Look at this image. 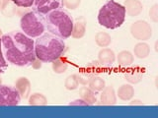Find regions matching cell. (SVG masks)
Instances as JSON below:
<instances>
[{
    "instance_id": "cell-36",
    "label": "cell",
    "mask_w": 158,
    "mask_h": 118,
    "mask_svg": "<svg viewBox=\"0 0 158 118\" xmlns=\"http://www.w3.org/2000/svg\"><path fill=\"white\" fill-rule=\"evenodd\" d=\"M2 34V31H1V29H0V36Z\"/></svg>"
},
{
    "instance_id": "cell-26",
    "label": "cell",
    "mask_w": 158,
    "mask_h": 118,
    "mask_svg": "<svg viewBox=\"0 0 158 118\" xmlns=\"http://www.w3.org/2000/svg\"><path fill=\"white\" fill-rule=\"evenodd\" d=\"M8 68V62L6 61V59L4 57L3 50H2V41H1V37H0V75L5 71L7 70Z\"/></svg>"
},
{
    "instance_id": "cell-6",
    "label": "cell",
    "mask_w": 158,
    "mask_h": 118,
    "mask_svg": "<svg viewBox=\"0 0 158 118\" xmlns=\"http://www.w3.org/2000/svg\"><path fill=\"white\" fill-rule=\"evenodd\" d=\"M21 100L15 87L0 85V106H16Z\"/></svg>"
},
{
    "instance_id": "cell-28",
    "label": "cell",
    "mask_w": 158,
    "mask_h": 118,
    "mask_svg": "<svg viewBox=\"0 0 158 118\" xmlns=\"http://www.w3.org/2000/svg\"><path fill=\"white\" fill-rule=\"evenodd\" d=\"M11 1L20 8H31L35 0H11Z\"/></svg>"
},
{
    "instance_id": "cell-21",
    "label": "cell",
    "mask_w": 158,
    "mask_h": 118,
    "mask_svg": "<svg viewBox=\"0 0 158 118\" xmlns=\"http://www.w3.org/2000/svg\"><path fill=\"white\" fill-rule=\"evenodd\" d=\"M17 9H18V7L11 1V0H10V1L2 3V6H1V9H0V11H1L3 16L11 18V17L16 15Z\"/></svg>"
},
{
    "instance_id": "cell-12",
    "label": "cell",
    "mask_w": 158,
    "mask_h": 118,
    "mask_svg": "<svg viewBox=\"0 0 158 118\" xmlns=\"http://www.w3.org/2000/svg\"><path fill=\"white\" fill-rule=\"evenodd\" d=\"M116 60V54L112 49L108 47L102 48L98 53V62L100 63V65L109 67L113 65V63Z\"/></svg>"
},
{
    "instance_id": "cell-9",
    "label": "cell",
    "mask_w": 158,
    "mask_h": 118,
    "mask_svg": "<svg viewBox=\"0 0 158 118\" xmlns=\"http://www.w3.org/2000/svg\"><path fill=\"white\" fill-rule=\"evenodd\" d=\"M100 102L103 105H115L117 103V93L112 86L105 87L101 91Z\"/></svg>"
},
{
    "instance_id": "cell-15",
    "label": "cell",
    "mask_w": 158,
    "mask_h": 118,
    "mask_svg": "<svg viewBox=\"0 0 158 118\" xmlns=\"http://www.w3.org/2000/svg\"><path fill=\"white\" fill-rule=\"evenodd\" d=\"M79 96H80L82 100H84L88 103V105L95 104V102L97 101L95 92L92 91L91 88L87 86H83L79 88Z\"/></svg>"
},
{
    "instance_id": "cell-29",
    "label": "cell",
    "mask_w": 158,
    "mask_h": 118,
    "mask_svg": "<svg viewBox=\"0 0 158 118\" xmlns=\"http://www.w3.org/2000/svg\"><path fill=\"white\" fill-rule=\"evenodd\" d=\"M149 18L154 23L158 22V5L154 4L149 10Z\"/></svg>"
},
{
    "instance_id": "cell-20",
    "label": "cell",
    "mask_w": 158,
    "mask_h": 118,
    "mask_svg": "<svg viewBox=\"0 0 158 118\" xmlns=\"http://www.w3.org/2000/svg\"><path fill=\"white\" fill-rule=\"evenodd\" d=\"M95 42L100 47H108L112 43V37L106 32H98L95 34Z\"/></svg>"
},
{
    "instance_id": "cell-34",
    "label": "cell",
    "mask_w": 158,
    "mask_h": 118,
    "mask_svg": "<svg viewBox=\"0 0 158 118\" xmlns=\"http://www.w3.org/2000/svg\"><path fill=\"white\" fill-rule=\"evenodd\" d=\"M2 84V78H1V76H0V85Z\"/></svg>"
},
{
    "instance_id": "cell-2",
    "label": "cell",
    "mask_w": 158,
    "mask_h": 118,
    "mask_svg": "<svg viewBox=\"0 0 158 118\" xmlns=\"http://www.w3.org/2000/svg\"><path fill=\"white\" fill-rule=\"evenodd\" d=\"M64 39L46 32L35 39V54L36 58L43 63H52L61 57L65 50Z\"/></svg>"
},
{
    "instance_id": "cell-10",
    "label": "cell",
    "mask_w": 158,
    "mask_h": 118,
    "mask_svg": "<svg viewBox=\"0 0 158 118\" xmlns=\"http://www.w3.org/2000/svg\"><path fill=\"white\" fill-rule=\"evenodd\" d=\"M15 88L23 100H27L31 95V82L26 77H21L15 82Z\"/></svg>"
},
{
    "instance_id": "cell-5",
    "label": "cell",
    "mask_w": 158,
    "mask_h": 118,
    "mask_svg": "<svg viewBox=\"0 0 158 118\" xmlns=\"http://www.w3.org/2000/svg\"><path fill=\"white\" fill-rule=\"evenodd\" d=\"M20 27L27 37L33 39H36L47 32L44 17L34 12L33 10L28 11L21 16Z\"/></svg>"
},
{
    "instance_id": "cell-19",
    "label": "cell",
    "mask_w": 158,
    "mask_h": 118,
    "mask_svg": "<svg viewBox=\"0 0 158 118\" xmlns=\"http://www.w3.org/2000/svg\"><path fill=\"white\" fill-rule=\"evenodd\" d=\"M117 60L121 66L127 67L131 66L133 63V61H135V56H133V54L131 51L123 50L121 52H118V54L117 55Z\"/></svg>"
},
{
    "instance_id": "cell-3",
    "label": "cell",
    "mask_w": 158,
    "mask_h": 118,
    "mask_svg": "<svg viewBox=\"0 0 158 118\" xmlns=\"http://www.w3.org/2000/svg\"><path fill=\"white\" fill-rule=\"evenodd\" d=\"M44 19L46 29L49 33L62 39H67L71 37L74 21L71 15L63 7L52 11L46 15Z\"/></svg>"
},
{
    "instance_id": "cell-17",
    "label": "cell",
    "mask_w": 158,
    "mask_h": 118,
    "mask_svg": "<svg viewBox=\"0 0 158 118\" xmlns=\"http://www.w3.org/2000/svg\"><path fill=\"white\" fill-rule=\"evenodd\" d=\"M133 54L139 59H144L150 54V46L146 42L140 41L136 43L133 47Z\"/></svg>"
},
{
    "instance_id": "cell-7",
    "label": "cell",
    "mask_w": 158,
    "mask_h": 118,
    "mask_svg": "<svg viewBox=\"0 0 158 118\" xmlns=\"http://www.w3.org/2000/svg\"><path fill=\"white\" fill-rule=\"evenodd\" d=\"M131 33L135 39L139 41H145L152 37V28L146 21L138 20L131 24Z\"/></svg>"
},
{
    "instance_id": "cell-18",
    "label": "cell",
    "mask_w": 158,
    "mask_h": 118,
    "mask_svg": "<svg viewBox=\"0 0 158 118\" xmlns=\"http://www.w3.org/2000/svg\"><path fill=\"white\" fill-rule=\"evenodd\" d=\"M86 33V23L81 20L74 22L72 32H71V37L75 39H80L82 38Z\"/></svg>"
},
{
    "instance_id": "cell-33",
    "label": "cell",
    "mask_w": 158,
    "mask_h": 118,
    "mask_svg": "<svg viewBox=\"0 0 158 118\" xmlns=\"http://www.w3.org/2000/svg\"><path fill=\"white\" fill-rule=\"evenodd\" d=\"M1 6H2V0H0V9H1Z\"/></svg>"
},
{
    "instance_id": "cell-31",
    "label": "cell",
    "mask_w": 158,
    "mask_h": 118,
    "mask_svg": "<svg viewBox=\"0 0 158 118\" xmlns=\"http://www.w3.org/2000/svg\"><path fill=\"white\" fill-rule=\"evenodd\" d=\"M31 66L33 67V69H35V70H38V69H41L42 66H43V62L40 60V59L36 58L35 60L33 61V63L31 64Z\"/></svg>"
},
{
    "instance_id": "cell-27",
    "label": "cell",
    "mask_w": 158,
    "mask_h": 118,
    "mask_svg": "<svg viewBox=\"0 0 158 118\" xmlns=\"http://www.w3.org/2000/svg\"><path fill=\"white\" fill-rule=\"evenodd\" d=\"M81 0H62V7H65L69 10H75L79 7Z\"/></svg>"
},
{
    "instance_id": "cell-14",
    "label": "cell",
    "mask_w": 158,
    "mask_h": 118,
    "mask_svg": "<svg viewBox=\"0 0 158 118\" xmlns=\"http://www.w3.org/2000/svg\"><path fill=\"white\" fill-rule=\"evenodd\" d=\"M86 86L90 88L91 90L95 92H99L106 87V82L103 78L99 77L97 75H93V76L88 77Z\"/></svg>"
},
{
    "instance_id": "cell-32",
    "label": "cell",
    "mask_w": 158,
    "mask_h": 118,
    "mask_svg": "<svg viewBox=\"0 0 158 118\" xmlns=\"http://www.w3.org/2000/svg\"><path fill=\"white\" fill-rule=\"evenodd\" d=\"M130 104L131 105H142V101H140V100H131V102H130Z\"/></svg>"
},
{
    "instance_id": "cell-11",
    "label": "cell",
    "mask_w": 158,
    "mask_h": 118,
    "mask_svg": "<svg viewBox=\"0 0 158 118\" xmlns=\"http://www.w3.org/2000/svg\"><path fill=\"white\" fill-rule=\"evenodd\" d=\"M123 7L126 10V14L130 17L138 16L143 9V5L140 0H125Z\"/></svg>"
},
{
    "instance_id": "cell-1",
    "label": "cell",
    "mask_w": 158,
    "mask_h": 118,
    "mask_svg": "<svg viewBox=\"0 0 158 118\" xmlns=\"http://www.w3.org/2000/svg\"><path fill=\"white\" fill-rule=\"evenodd\" d=\"M2 50L8 64L17 67L31 66L36 59L35 39L23 32L13 31L1 36Z\"/></svg>"
},
{
    "instance_id": "cell-16",
    "label": "cell",
    "mask_w": 158,
    "mask_h": 118,
    "mask_svg": "<svg viewBox=\"0 0 158 118\" xmlns=\"http://www.w3.org/2000/svg\"><path fill=\"white\" fill-rule=\"evenodd\" d=\"M143 78V71L141 69H131V70L125 73V79L131 84V85H135L138 84Z\"/></svg>"
},
{
    "instance_id": "cell-30",
    "label": "cell",
    "mask_w": 158,
    "mask_h": 118,
    "mask_svg": "<svg viewBox=\"0 0 158 118\" xmlns=\"http://www.w3.org/2000/svg\"><path fill=\"white\" fill-rule=\"evenodd\" d=\"M69 105H80V106H88V103L84 100H82V98H80V100H73V101H71V102H69Z\"/></svg>"
},
{
    "instance_id": "cell-8",
    "label": "cell",
    "mask_w": 158,
    "mask_h": 118,
    "mask_svg": "<svg viewBox=\"0 0 158 118\" xmlns=\"http://www.w3.org/2000/svg\"><path fill=\"white\" fill-rule=\"evenodd\" d=\"M62 7V0H35L31 9L44 17L52 11Z\"/></svg>"
},
{
    "instance_id": "cell-22",
    "label": "cell",
    "mask_w": 158,
    "mask_h": 118,
    "mask_svg": "<svg viewBox=\"0 0 158 118\" xmlns=\"http://www.w3.org/2000/svg\"><path fill=\"white\" fill-rule=\"evenodd\" d=\"M29 104L30 105H47L48 98L46 96L41 92H35L29 96Z\"/></svg>"
},
{
    "instance_id": "cell-25",
    "label": "cell",
    "mask_w": 158,
    "mask_h": 118,
    "mask_svg": "<svg viewBox=\"0 0 158 118\" xmlns=\"http://www.w3.org/2000/svg\"><path fill=\"white\" fill-rule=\"evenodd\" d=\"M100 70V63L98 61H92L86 67V75L88 74V77L96 75V73Z\"/></svg>"
},
{
    "instance_id": "cell-35",
    "label": "cell",
    "mask_w": 158,
    "mask_h": 118,
    "mask_svg": "<svg viewBox=\"0 0 158 118\" xmlns=\"http://www.w3.org/2000/svg\"><path fill=\"white\" fill-rule=\"evenodd\" d=\"M7 1H10V0H2V3H4V2H7Z\"/></svg>"
},
{
    "instance_id": "cell-13",
    "label": "cell",
    "mask_w": 158,
    "mask_h": 118,
    "mask_svg": "<svg viewBox=\"0 0 158 118\" xmlns=\"http://www.w3.org/2000/svg\"><path fill=\"white\" fill-rule=\"evenodd\" d=\"M133 96H135V88L131 84H125L118 88L117 96H118V98L123 101L131 100Z\"/></svg>"
},
{
    "instance_id": "cell-4",
    "label": "cell",
    "mask_w": 158,
    "mask_h": 118,
    "mask_svg": "<svg viewBox=\"0 0 158 118\" xmlns=\"http://www.w3.org/2000/svg\"><path fill=\"white\" fill-rule=\"evenodd\" d=\"M126 10L123 5L115 0H108L98 12V23L108 30H116L126 21Z\"/></svg>"
},
{
    "instance_id": "cell-23",
    "label": "cell",
    "mask_w": 158,
    "mask_h": 118,
    "mask_svg": "<svg viewBox=\"0 0 158 118\" xmlns=\"http://www.w3.org/2000/svg\"><path fill=\"white\" fill-rule=\"evenodd\" d=\"M52 63V70L56 74H62L65 72L68 68L67 62L65 60H63V59H61V57L56 59V60Z\"/></svg>"
},
{
    "instance_id": "cell-24",
    "label": "cell",
    "mask_w": 158,
    "mask_h": 118,
    "mask_svg": "<svg viewBox=\"0 0 158 118\" xmlns=\"http://www.w3.org/2000/svg\"><path fill=\"white\" fill-rule=\"evenodd\" d=\"M79 81H78V75L73 74L66 78L65 82H64V87L68 91H74L79 87Z\"/></svg>"
}]
</instances>
